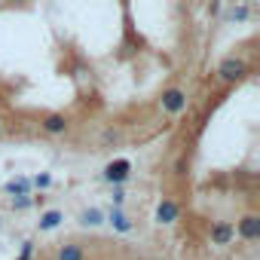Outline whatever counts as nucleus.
I'll return each instance as SVG.
<instances>
[{
	"instance_id": "nucleus-12",
	"label": "nucleus",
	"mask_w": 260,
	"mask_h": 260,
	"mask_svg": "<svg viewBox=\"0 0 260 260\" xmlns=\"http://www.w3.org/2000/svg\"><path fill=\"white\" fill-rule=\"evenodd\" d=\"M28 190H31V181H28V178H19V181H10V184H7V193H10V196H22V193H28Z\"/></svg>"
},
{
	"instance_id": "nucleus-3",
	"label": "nucleus",
	"mask_w": 260,
	"mask_h": 260,
	"mask_svg": "<svg viewBox=\"0 0 260 260\" xmlns=\"http://www.w3.org/2000/svg\"><path fill=\"white\" fill-rule=\"evenodd\" d=\"M159 107L166 110V113H184L187 110V92L184 89H178V86H172V89H166L162 92V98H159Z\"/></svg>"
},
{
	"instance_id": "nucleus-23",
	"label": "nucleus",
	"mask_w": 260,
	"mask_h": 260,
	"mask_svg": "<svg viewBox=\"0 0 260 260\" xmlns=\"http://www.w3.org/2000/svg\"><path fill=\"white\" fill-rule=\"evenodd\" d=\"M0 7H4V0H0Z\"/></svg>"
},
{
	"instance_id": "nucleus-4",
	"label": "nucleus",
	"mask_w": 260,
	"mask_h": 260,
	"mask_svg": "<svg viewBox=\"0 0 260 260\" xmlns=\"http://www.w3.org/2000/svg\"><path fill=\"white\" fill-rule=\"evenodd\" d=\"M128 175H132V162H128V159H113V162H107V166H104V181H107V184H113V187L125 184V181H128Z\"/></svg>"
},
{
	"instance_id": "nucleus-15",
	"label": "nucleus",
	"mask_w": 260,
	"mask_h": 260,
	"mask_svg": "<svg viewBox=\"0 0 260 260\" xmlns=\"http://www.w3.org/2000/svg\"><path fill=\"white\" fill-rule=\"evenodd\" d=\"M49 184H52V175H46V172H43V175H37V178L31 181V187H37V190H46Z\"/></svg>"
},
{
	"instance_id": "nucleus-16",
	"label": "nucleus",
	"mask_w": 260,
	"mask_h": 260,
	"mask_svg": "<svg viewBox=\"0 0 260 260\" xmlns=\"http://www.w3.org/2000/svg\"><path fill=\"white\" fill-rule=\"evenodd\" d=\"M187 166H190V162H187V156H178V162H175V175H178V178H184V175H187Z\"/></svg>"
},
{
	"instance_id": "nucleus-19",
	"label": "nucleus",
	"mask_w": 260,
	"mask_h": 260,
	"mask_svg": "<svg viewBox=\"0 0 260 260\" xmlns=\"http://www.w3.org/2000/svg\"><path fill=\"white\" fill-rule=\"evenodd\" d=\"M101 141H104V144H116V141H119V132H113V128H107Z\"/></svg>"
},
{
	"instance_id": "nucleus-1",
	"label": "nucleus",
	"mask_w": 260,
	"mask_h": 260,
	"mask_svg": "<svg viewBox=\"0 0 260 260\" xmlns=\"http://www.w3.org/2000/svg\"><path fill=\"white\" fill-rule=\"evenodd\" d=\"M245 77H248V61L239 58V55H226L217 64V80L220 83H242Z\"/></svg>"
},
{
	"instance_id": "nucleus-20",
	"label": "nucleus",
	"mask_w": 260,
	"mask_h": 260,
	"mask_svg": "<svg viewBox=\"0 0 260 260\" xmlns=\"http://www.w3.org/2000/svg\"><path fill=\"white\" fill-rule=\"evenodd\" d=\"M10 4H25V0H10Z\"/></svg>"
},
{
	"instance_id": "nucleus-14",
	"label": "nucleus",
	"mask_w": 260,
	"mask_h": 260,
	"mask_svg": "<svg viewBox=\"0 0 260 260\" xmlns=\"http://www.w3.org/2000/svg\"><path fill=\"white\" fill-rule=\"evenodd\" d=\"M248 16H251L248 7H233V10H230V22H245Z\"/></svg>"
},
{
	"instance_id": "nucleus-13",
	"label": "nucleus",
	"mask_w": 260,
	"mask_h": 260,
	"mask_svg": "<svg viewBox=\"0 0 260 260\" xmlns=\"http://www.w3.org/2000/svg\"><path fill=\"white\" fill-rule=\"evenodd\" d=\"M10 205H13V211H25V208H31V205H34V199H31L28 193H22V196H13V202H10Z\"/></svg>"
},
{
	"instance_id": "nucleus-8",
	"label": "nucleus",
	"mask_w": 260,
	"mask_h": 260,
	"mask_svg": "<svg viewBox=\"0 0 260 260\" xmlns=\"http://www.w3.org/2000/svg\"><path fill=\"white\" fill-rule=\"evenodd\" d=\"M61 220H64V214H61L58 208H49V211H43V214H40V220H37V230H40V233H49V230L61 226Z\"/></svg>"
},
{
	"instance_id": "nucleus-17",
	"label": "nucleus",
	"mask_w": 260,
	"mask_h": 260,
	"mask_svg": "<svg viewBox=\"0 0 260 260\" xmlns=\"http://www.w3.org/2000/svg\"><path fill=\"white\" fill-rule=\"evenodd\" d=\"M110 199H113V208H122V202H125V193H122V190H119V187H116V190H113V196H110Z\"/></svg>"
},
{
	"instance_id": "nucleus-24",
	"label": "nucleus",
	"mask_w": 260,
	"mask_h": 260,
	"mask_svg": "<svg viewBox=\"0 0 260 260\" xmlns=\"http://www.w3.org/2000/svg\"><path fill=\"white\" fill-rule=\"evenodd\" d=\"M0 128H4V125H0Z\"/></svg>"
},
{
	"instance_id": "nucleus-10",
	"label": "nucleus",
	"mask_w": 260,
	"mask_h": 260,
	"mask_svg": "<svg viewBox=\"0 0 260 260\" xmlns=\"http://www.w3.org/2000/svg\"><path fill=\"white\" fill-rule=\"evenodd\" d=\"M80 223L83 226H101L104 223V211L101 208H83L80 211Z\"/></svg>"
},
{
	"instance_id": "nucleus-6",
	"label": "nucleus",
	"mask_w": 260,
	"mask_h": 260,
	"mask_svg": "<svg viewBox=\"0 0 260 260\" xmlns=\"http://www.w3.org/2000/svg\"><path fill=\"white\" fill-rule=\"evenodd\" d=\"M40 128L46 135H64L68 128H71V119L64 116V113H46L43 119H40Z\"/></svg>"
},
{
	"instance_id": "nucleus-7",
	"label": "nucleus",
	"mask_w": 260,
	"mask_h": 260,
	"mask_svg": "<svg viewBox=\"0 0 260 260\" xmlns=\"http://www.w3.org/2000/svg\"><path fill=\"white\" fill-rule=\"evenodd\" d=\"M153 220H156L159 226H169V223H175V220H178V202H175V199H169V196H162V199H159V205H156V214H153Z\"/></svg>"
},
{
	"instance_id": "nucleus-2",
	"label": "nucleus",
	"mask_w": 260,
	"mask_h": 260,
	"mask_svg": "<svg viewBox=\"0 0 260 260\" xmlns=\"http://www.w3.org/2000/svg\"><path fill=\"white\" fill-rule=\"evenodd\" d=\"M233 226H236V236L242 242H257L260 239V214H254V211L242 214L239 223H233Z\"/></svg>"
},
{
	"instance_id": "nucleus-22",
	"label": "nucleus",
	"mask_w": 260,
	"mask_h": 260,
	"mask_svg": "<svg viewBox=\"0 0 260 260\" xmlns=\"http://www.w3.org/2000/svg\"><path fill=\"white\" fill-rule=\"evenodd\" d=\"M0 226H4V217H0Z\"/></svg>"
},
{
	"instance_id": "nucleus-5",
	"label": "nucleus",
	"mask_w": 260,
	"mask_h": 260,
	"mask_svg": "<svg viewBox=\"0 0 260 260\" xmlns=\"http://www.w3.org/2000/svg\"><path fill=\"white\" fill-rule=\"evenodd\" d=\"M208 236H211V245H230L233 239H236V226L230 223V220H214L211 223V230H208Z\"/></svg>"
},
{
	"instance_id": "nucleus-11",
	"label": "nucleus",
	"mask_w": 260,
	"mask_h": 260,
	"mask_svg": "<svg viewBox=\"0 0 260 260\" xmlns=\"http://www.w3.org/2000/svg\"><path fill=\"white\" fill-rule=\"evenodd\" d=\"M110 223H113V230H119V233H128V230H132V220H128L119 208L110 211Z\"/></svg>"
},
{
	"instance_id": "nucleus-18",
	"label": "nucleus",
	"mask_w": 260,
	"mask_h": 260,
	"mask_svg": "<svg viewBox=\"0 0 260 260\" xmlns=\"http://www.w3.org/2000/svg\"><path fill=\"white\" fill-rule=\"evenodd\" d=\"M31 251H34V242H25V245H22V254H19L16 260H31Z\"/></svg>"
},
{
	"instance_id": "nucleus-21",
	"label": "nucleus",
	"mask_w": 260,
	"mask_h": 260,
	"mask_svg": "<svg viewBox=\"0 0 260 260\" xmlns=\"http://www.w3.org/2000/svg\"><path fill=\"white\" fill-rule=\"evenodd\" d=\"M248 4H257V0H248Z\"/></svg>"
},
{
	"instance_id": "nucleus-9",
	"label": "nucleus",
	"mask_w": 260,
	"mask_h": 260,
	"mask_svg": "<svg viewBox=\"0 0 260 260\" xmlns=\"http://www.w3.org/2000/svg\"><path fill=\"white\" fill-rule=\"evenodd\" d=\"M55 260H86V251L77 245V242H64L55 254Z\"/></svg>"
}]
</instances>
